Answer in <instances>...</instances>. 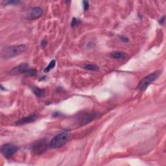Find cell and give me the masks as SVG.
Wrapping results in <instances>:
<instances>
[{"instance_id": "cell-1", "label": "cell", "mask_w": 166, "mask_h": 166, "mask_svg": "<svg viewBox=\"0 0 166 166\" xmlns=\"http://www.w3.org/2000/svg\"><path fill=\"white\" fill-rule=\"evenodd\" d=\"M26 50L27 46L26 45H18V46L7 47L3 49L1 56L4 59H11L23 54Z\"/></svg>"}, {"instance_id": "cell-2", "label": "cell", "mask_w": 166, "mask_h": 166, "mask_svg": "<svg viewBox=\"0 0 166 166\" xmlns=\"http://www.w3.org/2000/svg\"><path fill=\"white\" fill-rule=\"evenodd\" d=\"M70 133L67 131L60 132L57 134L51 140L49 143V146L51 149H57L60 148L66 144L70 138Z\"/></svg>"}, {"instance_id": "cell-3", "label": "cell", "mask_w": 166, "mask_h": 166, "mask_svg": "<svg viewBox=\"0 0 166 166\" xmlns=\"http://www.w3.org/2000/svg\"><path fill=\"white\" fill-rule=\"evenodd\" d=\"M160 75V71H157L152 73L147 76L143 78V79L141 80V82L139 83L138 86V89L140 90V91H144L147 89V88L149 86V85L153 82L155 80H157L158 77Z\"/></svg>"}, {"instance_id": "cell-4", "label": "cell", "mask_w": 166, "mask_h": 166, "mask_svg": "<svg viewBox=\"0 0 166 166\" xmlns=\"http://www.w3.org/2000/svg\"><path fill=\"white\" fill-rule=\"evenodd\" d=\"M49 147V144H47L45 140H41L35 142L32 146V150L35 155H40L43 154L47 149V147Z\"/></svg>"}, {"instance_id": "cell-5", "label": "cell", "mask_w": 166, "mask_h": 166, "mask_svg": "<svg viewBox=\"0 0 166 166\" xmlns=\"http://www.w3.org/2000/svg\"><path fill=\"white\" fill-rule=\"evenodd\" d=\"M18 147L11 143H6L1 146V152L6 158H9L13 156L18 150Z\"/></svg>"}, {"instance_id": "cell-6", "label": "cell", "mask_w": 166, "mask_h": 166, "mask_svg": "<svg viewBox=\"0 0 166 166\" xmlns=\"http://www.w3.org/2000/svg\"><path fill=\"white\" fill-rule=\"evenodd\" d=\"M98 116V114L95 112H86L84 113V114H80L79 117H78V120H79V123L81 125H84L91 122L92 121L94 120L95 118Z\"/></svg>"}, {"instance_id": "cell-7", "label": "cell", "mask_w": 166, "mask_h": 166, "mask_svg": "<svg viewBox=\"0 0 166 166\" xmlns=\"http://www.w3.org/2000/svg\"><path fill=\"white\" fill-rule=\"evenodd\" d=\"M29 70V65L27 63H22L18 66L14 67L10 71L11 75H18L20 74H26V72Z\"/></svg>"}, {"instance_id": "cell-8", "label": "cell", "mask_w": 166, "mask_h": 166, "mask_svg": "<svg viewBox=\"0 0 166 166\" xmlns=\"http://www.w3.org/2000/svg\"><path fill=\"white\" fill-rule=\"evenodd\" d=\"M43 14V10L40 7H34L27 15V18L29 20H36L41 17Z\"/></svg>"}, {"instance_id": "cell-9", "label": "cell", "mask_w": 166, "mask_h": 166, "mask_svg": "<svg viewBox=\"0 0 166 166\" xmlns=\"http://www.w3.org/2000/svg\"><path fill=\"white\" fill-rule=\"evenodd\" d=\"M38 118V115L36 114H32L26 117L20 119L16 123V124L17 125H23L27 124V123H31L36 121Z\"/></svg>"}, {"instance_id": "cell-10", "label": "cell", "mask_w": 166, "mask_h": 166, "mask_svg": "<svg viewBox=\"0 0 166 166\" xmlns=\"http://www.w3.org/2000/svg\"><path fill=\"white\" fill-rule=\"evenodd\" d=\"M110 57L114 59L121 60H124L126 59L127 54H125L124 53H122V52L116 51V52H113L112 53H111V55H110Z\"/></svg>"}, {"instance_id": "cell-11", "label": "cell", "mask_w": 166, "mask_h": 166, "mask_svg": "<svg viewBox=\"0 0 166 166\" xmlns=\"http://www.w3.org/2000/svg\"><path fill=\"white\" fill-rule=\"evenodd\" d=\"M32 92L34 94V95H36L37 97H43L45 95V91L44 90L40 89L38 87H33L32 88Z\"/></svg>"}, {"instance_id": "cell-12", "label": "cell", "mask_w": 166, "mask_h": 166, "mask_svg": "<svg viewBox=\"0 0 166 166\" xmlns=\"http://www.w3.org/2000/svg\"><path fill=\"white\" fill-rule=\"evenodd\" d=\"M83 68L92 72H97L99 70V67L95 64H86L83 66Z\"/></svg>"}, {"instance_id": "cell-13", "label": "cell", "mask_w": 166, "mask_h": 166, "mask_svg": "<svg viewBox=\"0 0 166 166\" xmlns=\"http://www.w3.org/2000/svg\"><path fill=\"white\" fill-rule=\"evenodd\" d=\"M55 65H56V61H55V60H51V61L49 62V64H48V66H46V68L44 69V72L45 73H48L50 71V70H51L52 69L54 68L55 66Z\"/></svg>"}, {"instance_id": "cell-14", "label": "cell", "mask_w": 166, "mask_h": 166, "mask_svg": "<svg viewBox=\"0 0 166 166\" xmlns=\"http://www.w3.org/2000/svg\"><path fill=\"white\" fill-rule=\"evenodd\" d=\"M37 74V71L36 70L34 69H29L26 72L25 75H28V76H34Z\"/></svg>"}, {"instance_id": "cell-15", "label": "cell", "mask_w": 166, "mask_h": 166, "mask_svg": "<svg viewBox=\"0 0 166 166\" xmlns=\"http://www.w3.org/2000/svg\"><path fill=\"white\" fill-rule=\"evenodd\" d=\"M79 22H80V21L79 20L75 18H73L72 20V22H71V26L72 27H76V26H77V25H79Z\"/></svg>"}, {"instance_id": "cell-16", "label": "cell", "mask_w": 166, "mask_h": 166, "mask_svg": "<svg viewBox=\"0 0 166 166\" xmlns=\"http://www.w3.org/2000/svg\"><path fill=\"white\" fill-rule=\"evenodd\" d=\"M20 3L19 1H7L5 2V5H17Z\"/></svg>"}, {"instance_id": "cell-17", "label": "cell", "mask_w": 166, "mask_h": 166, "mask_svg": "<svg viewBox=\"0 0 166 166\" xmlns=\"http://www.w3.org/2000/svg\"><path fill=\"white\" fill-rule=\"evenodd\" d=\"M83 7H84V11H86L89 9V2L86 1H83Z\"/></svg>"}, {"instance_id": "cell-18", "label": "cell", "mask_w": 166, "mask_h": 166, "mask_svg": "<svg viewBox=\"0 0 166 166\" xmlns=\"http://www.w3.org/2000/svg\"><path fill=\"white\" fill-rule=\"evenodd\" d=\"M121 40V41L123 42H125V43H127V42H129V38H127L126 36H121L120 37Z\"/></svg>"}, {"instance_id": "cell-19", "label": "cell", "mask_w": 166, "mask_h": 166, "mask_svg": "<svg viewBox=\"0 0 166 166\" xmlns=\"http://www.w3.org/2000/svg\"><path fill=\"white\" fill-rule=\"evenodd\" d=\"M47 45V40H46L45 39H44L41 42V46L42 47H45Z\"/></svg>"}, {"instance_id": "cell-20", "label": "cell", "mask_w": 166, "mask_h": 166, "mask_svg": "<svg viewBox=\"0 0 166 166\" xmlns=\"http://www.w3.org/2000/svg\"><path fill=\"white\" fill-rule=\"evenodd\" d=\"M164 22H165V16H163L162 18H161V19H160L159 21H158V22H159V24L161 25V26H162L163 23H164Z\"/></svg>"}]
</instances>
